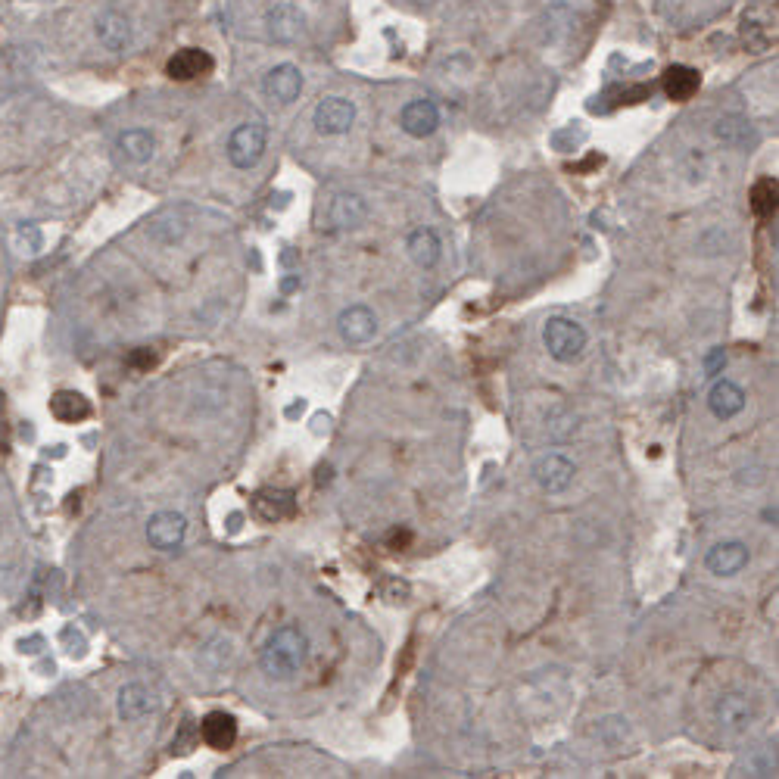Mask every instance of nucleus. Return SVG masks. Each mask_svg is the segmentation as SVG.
Masks as SVG:
<instances>
[{
	"mask_svg": "<svg viewBox=\"0 0 779 779\" xmlns=\"http://www.w3.org/2000/svg\"><path fill=\"white\" fill-rule=\"evenodd\" d=\"M309 658V639L300 627H281L272 633V639L262 649V670L272 680H290Z\"/></svg>",
	"mask_w": 779,
	"mask_h": 779,
	"instance_id": "f257e3e1",
	"label": "nucleus"
},
{
	"mask_svg": "<svg viewBox=\"0 0 779 779\" xmlns=\"http://www.w3.org/2000/svg\"><path fill=\"white\" fill-rule=\"evenodd\" d=\"M543 343L555 362H577L586 349V331L571 318H549L543 328Z\"/></svg>",
	"mask_w": 779,
	"mask_h": 779,
	"instance_id": "f03ea898",
	"label": "nucleus"
},
{
	"mask_svg": "<svg viewBox=\"0 0 779 779\" xmlns=\"http://www.w3.org/2000/svg\"><path fill=\"white\" fill-rule=\"evenodd\" d=\"M265 141H268V131L262 122H247L234 128L231 141H228V159L234 169H253L262 153H265Z\"/></svg>",
	"mask_w": 779,
	"mask_h": 779,
	"instance_id": "7ed1b4c3",
	"label": "nucleus"
},
{
	"mask_svg": "<svg viewBox=\"0 0 779 779\" xmlns=\"http://www.w3.org/2000/svg\"><path fill=\"white\" fill-rule=\"evenodd\" d=\"M356 122V103L346 97H325L315 106V128L321 134H346Z\"/></svg>",
	"mask_w": 779,
	"mask_h": 779,
	"instance_id": "20e7f679",
	"label": "nucleus"
},
{
	"mask_svg": "<svg viewBox=\"0 0 779 779\" xmlns=\"http://www.w3.org/2000/svg\"><path fill=\"white\" fill-rule=\"evenodd\" d=\"M187 521L178 512H156L147 524V540L159 552H172L184 543Z\"/></svg>",
	"mask_w": 779,
	"mask_h": 779,
	"instance_id": "39448f33",
	"label": "nucleus"
},
{
	"mask_svg": "<svg viewBox=\"0 0 779 779\" xmlns=\"http://www.w3.org/2000/svg\"><path fill=\"white\" fill-rule=\"evenodd\" d=\"M262 91L268 100H278L287 106L303 94V72L293 63H281L262 78Z\"/></svg>",
	"mask_w": 779,
	"mask_h": 779,
	"instance_id": "423d86ee",
	"label": "nucleus"
},
{
	"mask_svg": "<svg viewBox=\"0 0 779 779\" xmlns=\"http://www.w3.org/2000/svg\"><path fill=\"white\" fill-rule=\"evenodd\" d=\"M533 477H536V483H540V490L564 493L571 487V480H574V465L564 459V455L549 452V455H543V459L533 465Z\"/></svg>",
	"mask_w": 779,
	"mask_h": 779,
	"instance_id": "0eeeda50",
	"label": "nucleus"
},
{
	"mask_svg": "<svg viewBox=\"0 0 779 779\" xmlns=\"http://www.w3.org/2000/svg\"><path fill=\"white\" fill-rule=\"evenodd\" d=\"M297 512V496L290 490H259L253 493V515L265 524H278L284 518H293Z\"/></svg>",
	"mask_w": 779,
	"mask_h": 779,
	"instance_id": "6e6552de",
	"label": "nucleus"
},
{
	"mask_svg": "<svg viewBox=\"0 0 779 779\" xmlns=\"http://www.w3.org/2000/svg\"><path fill=\"white\" fill-rule=\"evenodd\" d=\"M399 125L406 134H412V138H431L440 125V110L431 100H412L402 106Z\"/></svg>",
	"mask_w": 779,
	"mask_h": 779,
	"instance_id": "1a4fd4ad",
	"label": "nucleus"
},
{
	"mask_svg": "<svg viewBox=\"0 0 779 779\" xmlns=\"http://www.w3.org/2000/svg\"><path fill=\"white\" fill-rule=\"evenodd\" d=\"M337 328H340V337L346 343H368L374 334H378V318H374V312L368 306H349L340 312L337 318Z\"/></svg>",
	"mask_w": 779,
	"mask_h": 779,
	"instance_id": "9d476101",
	"label": "nucleus"
},
{
	"mask_svg": "<svg viewBox=\"0 0 779 779\" xmlns=\"http://www.w3.org/2000/svg\"><path fill=\"white\" fill-rule=\"evenodd\" d=\"M212 57L206 50H200V47H184V50H178L175 57L169 60V66H166V72H169V78H175V82H191V78H203V75H209L212 72Z\"/></svg>",
	"mask_w": 779,
	"mask_h": 779,
	"instance_id": "9b49d317",
	"label": "nucleus"
},
{
	"mask_svg": "<svg viewBox=\"0 0 779 779\" xmlns=\"http://www.w3.org/2000/svg\"><path fill=\"white\" fill-rule=\"evenodd\" d=\"M708 571L717 574V577H736L745 564H748V546L745 543H717L711 552H708Z\"/></svg>",
	"mask_w": 779,
	"mask_h": 779,
	"instance_id": "f8f14e48",
	"label": "nucleus"
},
{
	"mask_svg": "<svg viewBox=\"0 0 779 779\" xmlns=\"http://www.w3.org/2000/svg\"><path fill=\"white\" fill-rule=\"evenodd\" d=\"M714 714H717V723H720V727H727V730H733V733L748 730L751 717H755V711H751V702H748L745 695H739V692L720 695V702H717Z\"/></svg>",
	"mask_w": 779,
	"mask_h": 779,
	"instance_id": "ddd939ff",
	"label": "nucleus"
},
{
	"mask_svg": "<svg viewBox=\"0 0 779 779\" xmlns=\"http://www.w3.org/2000/svg\"><path fill=\"white\" fill-rule=\"evenodd\" d=\"M97 38L106 50L122 53L131 44V19L125 13L106 10L103 16H97Z\"/></svg>",
	"mask_w": 779,
	"mask_h": 779,
	"instance_id": "4468645a",
	"label": "nucleus"
},
{
	"mask_svg": "<svg viewBox=\"0 0 779 779\" xmlns=\"http://www.w3.org/2000/svg\"><path fill=\"white\" fill-rule=\"evenodd\" d=\"M200 736H203V742H206L209 748H219V751L231 748L234 739H237V720H234V714H225V711L206 714L203 723H200Z\"/></svg>",
	"mask_w": 779,
	"mask_h": 779,
	"instance_id": "2eb2a0df",
	"label": "nucleus"
},
{
	"mask_svg": "<svg viewBox=\"0 0 779 779\" xmlns=\"http://www.w3.org/2000/svg\"><path fill=\"white\" fill-rule=\"evenodd\" d=\"M368 216V206L359 194H337L331 209H328V219H331V228H359Z\"/></svg>",
	"mask_w": 779,
	"mask_h": 779,
	"instance_id": "dca6fc26",
	"label": "nucleus"
},
{
	"mask_svg": "<svg viewBox=\"0 0 779 779\" xmlns=\"http://www.w3.org/2000/svg\"><path fill=\"white\" fill-rule=\"evenodd\" d=\"M708 406L720 421H730L745 409V393L733 381H717L708 393Z\"/></svg>",
	"mask_w": 779,
	"mask_h": 779,
	"instance_id": "f3484780",
	"label": "nucleus"
},
{
	"mask_svg": "<svg viewBox=\"0 0 779 779\" xmlns=\"http://www.w3.org/2000/svg\"><path fill=\"white\" fill-rule=\"evenodd\" d=\"M50 415L57 421H63V424H78V421H85L91 415V402L82 393H75V390H60V393H53V399H50Z\"/></svg>",
	"mask_w": 779,
	"mask_h": 779,
	"instance_id": "a211bd4d",
	"label": "nucleus"
},
{
	"mask_svg": "<svg viewBox=\"0 0 779 779\" xmlns=\"http://www.w3.org/2000/svg\"><path fill=\"white\" fill-rule=\"evenodd\" d=\"M119 150H122V156L128 159V163L144 166V163H150L153 153H156V138L147 128H131V131H125L119 138Z\"/></svg>",
	"mask_w": 779,
	"mask_h": 779,
	"instance_id": "6ab92c4d",
	"label": "nucleus"
},
{
	"mask_svg": "<svg viewBox=\"0 0 779 779\" xmlns=\"http://www.w3.org/2000/svg\"><path fill=\"white\" fill-rule=\"evenodd\" d=\"M153 708H156V702H153V692H150L147 686L128 683V686L119 689V714H122L125 720H141V717H147Z\"/></svg>",
	"mask_w": 779,
	"mask_h": 779,
	"instance_id": "aec40b11",
	"label": "nucleus"
},
{
	"mask_svg": "<svg viewBox=\"0 0 779 779\" xmlns=\"http://www.w3.org/2000/svg\"><path fill=\"white\" fill-rule=\"evenodd\" d=\"M698 85H702V75H698L692 66H670L664 72V94L670 100H680V103L689 100L698 91Z\"/></svg>",
	"mask_w": 779,
	"mask_h": 779,
	"instance_id": "412c9836",
	"label": "nucleus"
},
{
	"mask_svg": "<svg viewBox=\"0 0 779 779\" xmlns=\"http://www.w3.org/2000/svg\"><path fill=\"white\" fill-rule=\"evenodd\" d=\"M440 237L431 228H418L409 237V256L415 259V265L421 268H434L440 262Z\"/></svg>",
	"mask_w": 779,
	"mask_h": 779,
	"instance_id": "4be33fe9",
	"label": "nucleus"
},
{
	"mask_svg": "<svg viewBox=\"0 0 779 779\" xmlns=\"http://www.w3.org/2000/svg\"><path fill=\"white\" fill-rule=\"evenodd\" d=\"M268 29H272L275 38L290 41V38H297L303 32V16L297 10H290V19H284V4H281V7H275L272 13H268Z\"/></svg>",
	"mask_w": 779,
	"mask_h": 779,
	"instance_id": "5701e85b",
	"label": "nucleus"
},
{
	"mask_svg": "<svg viewBox=\"0 0 779 779\" xmlns=\"http://www.w3.org/2000/svg\"><path fill=\"white\" fill-rule=\"evenodd\" d=\"M751 209H755V216H761V219L776 212V181L773 178H764L751 187Z\"/></svg>",
	"mask_w": 779,
	"mask_h": 779,
	"instance_id": "b1692460",
	"label": "nucleus"
},
{
	"mask_svg": "<svg viewBox=\"0 0 779 779\" xmlns=\"http://www.w3.org/2000/svg\"><path fill=\"white\" fill-rule=\"evenodd\" d=\"M153 365H156V353H153V349H147V346L134 349V353L128 356V368L131 371H150Z\"/></svg>",
	"mask_w": 779,
	"mask_h": 779,
	"instance_id": "393cba45",
	"label": "nucleus"
},
{
	"mask_svg": "<svg viewBox=\"0 0 779 779\" xmlns=\"http://www.w3.org/2000/svg\"><path fill=\"white\" fill-rule=\"evenodd\" d=\"M723 365H727V353H723V349H711V353H708V359H705V371H708L711 378H714V374H717Z\"/></svg>",
	"mask_w": 779,
	"mask_h": 779,
	"instance_id": "a878e982",
	"label": "nucleus"
},
{
	"mask_svg": "<svg viewBox=\"0 0 779 779\" xmlns=\"http://www.w3.org/2000/svg\"><path fill=\"white\" fill-rule=\"evenodd\" d=\"M409 543H412V533H409V530H393V533H390V546H393V549H406Z\"/></svg>",
	"mask_w": 779,
	"mask_h": 779,
	"instance_id": "bb28decb",
	"label": "nucleus"
},
{
	"mask_svg": "<svg viewBox=\"0 0 779 779\" xmlns=\"http://www.w3.org/2000/svg\"><path fill=\"white\" fill-rule=\"evenodd\" d=\"M328 427H331V415H315V427H312L315 434H328Z\"/></svg>",
	"mask_w": 779,
	"mask_h": 779,
	"instance_id": "cd10ccee",
	"label": "nucleus"
},
{
	"mask_svg": "<svg viewBox=\"0 0 779 779\" xmlns=\"http://www.w3.org/2000/svg\"><path fill=\"white\" fill-rule=\"evenodd\" d=\"M228 530H231V533H237V530H240V515H231V521H228Z\"/></svg>",
	"mask_w": 779,
	"mask_h": 779,
	"instance_id": "c85d7f7f",
	"label": "nucleus"
}]
</instances>
